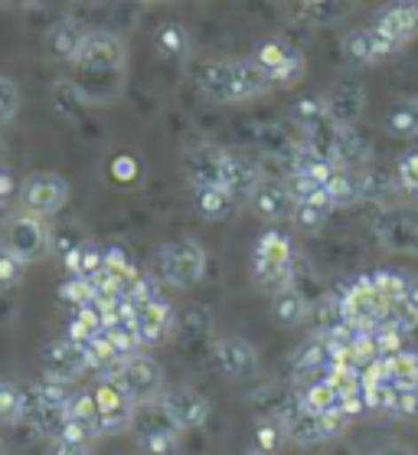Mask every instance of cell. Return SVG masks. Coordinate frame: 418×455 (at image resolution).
<instances>
[{
    "label": "cell",
    "instance_id": "6da1fadb",
    "mask_svg": "<svg viewBox=\"0 0 418 455\" xmlns=\"http://www.w3.org/2000/svg\"><path fill=\"white\" fill-rule=\"evenodd\" d=\"M128 46L108 30H89L75 60L69 62V83L85 105H108L124 92Z\"/></svg>",
    "mask_w": 418,
    "mask_h": 455
},
{
    "label": "cell",
    "instance_id": "7a4b0ae2",
    "mask_svg": "<svg viewBox=\"0 0 418 455\" xmlns=\"http://www.w3.org/2000/svg\"><path fill=\"white\" fill-rule=\"evenodd\" d=\"M196 83L203 89L206 99L219 105H242L256 102L262 95L275 92L272 79L252 56L248 60H209L200 66Z\"/></svg>",
    "mask_w": 418,
    "mask_h": 455
},
{
    "label": "cell",
    "instance_id": "3957f363",
    "mask_svg": "<svg viewBox=\"0 0 418 455\" xmlns=\"http://www.w3.org/2000/svg\"><path fill=\"white\" fill-rule=\"evenodd\" d=\"M252 282L265 295H278V291L297 285V249L295 239L288 236L285 229L268 227L262 236L252 243Z\"/></svg>",
    "mask_w": 418,
    "mask_h": 455
},
{
    "label": "cell",
    "instance_id": "277c9868",
    "mask_svg": "<svg viewBox=\"0 0 418 455\" xmlns=\"http://www.w3.org/2000/svg\"><path fill=\"white\" fill-rule=\"evenodd\" d=\"M209 266L206 246L196 236H180L170 243H161L154 252V272L161 285H170L177 291H190L193 285H200Z\"/></svg>",
    "mask_w": 418,
    "mask_h": 455
},
{
    "label": "cell",
    "instance_id": "5b68a950",
    "mask_svg": "<svg viewBox=\"0 0 418 455\" xmlns=\"http://www.w3.org/2000/svg\"><path fill=\"white\" fill-rule=\"evenodd\" d=\"M396 305L379 295V289L373 285L369 275H359L350 285H343V291L337 295V315L343 324H350L353 331L373 334L379 328H386L389 318H392Z\"/></svg>",
    "mask_w": 418,
    "mask_h": 455
},
{
    "label": "cell",
    "instance_id": "8992f818",
    "mask_svg": "<svg viewBox=\"0 0 418 455\" xmlns=\"http://www.w3.org/2000/svg\"><path fill=\"white\" fill-rule=\"evenodd\" d=\"M131 439L134 445L141 449L144 455H170L184 439V426L174 416V410L161 400H147V403H138L131 419Z\"/></svg>",
    "mask_w": 418,
    "mask_h": 455
},
{
    "label": "cell",
    "instance_id": "52a82bcc",
    "mask_svg": "<svg viewBox=\"0 0 418 455\" xmlns=\"http://www.w3.org/2000/svg\"><path fill=\"white\" fill-rule=\"evenodd\" d=\"M268 416H275L281 433H285V443L291 445H324L340 439L350 429V423H343V419H327V416L314 413L297 394L288 396L285 403Z\"/></svg>",
    "mask_w": 418,
    "mask_h": 455
},
{
    "label": "cell",
    "instance_id": "ba28073f",
    "mask_svg": "<svg viewBox=\"0 0 418 455\" xmlns=\"http://www.w3.org/2000/svg\"><path fill=\"white\" fill-rule=\"evenodd\" d=\"M52 246H56V236H52V227L46 217H36V213H27V210H13L11 217L4 220L0 249L17 256L23 266L43 262L52 252Z\"/></svg>",
    "mask_w": 418,
    "mask_h": 455
},
{
    "label": "cell",
    "instance_id": "9c48e42d",
    "mask_svg": "<svg viewBox=\"0 0 418 455\" xmlns=\"http://www.w3.org/2000/svg\"><path fill=\"white\" fill-rule=\"evenodd\" d=\"M122 387L124 394L131 396L134 403H147V400H161L167 394V377H163V367L157 363V357L147 351H138L131 357H124L118 363V371L108 377Z\"/></svg>",
    "mask_w": 418,
    "mask_h": 455
},
{
    "label": "cell",
    "instance_id": "30bf717a",
    "mask_svg": "<svg viewBox=\"0 0 418 455\" xmlns=\"http://www.w3.org/2000/svg\"><path fill=\"white\" fill-rule=\"evenodd\" d=\"M17 204L36 217H56L69 204V180L56 171H33L17 184Z\"/></svg>",
    "mask_w": 418,
    "mask_h": 455
},
{
    "label": "cell",
    "instance_id": "8fae6325",
    "mask_svg": "<svg viewBox=\"0 0 418 455\" xmlns=\"http://www.w3.org/2000/svg\"><path fill=\"white\" fill-rule=\"evenodd\" d=\"M209 357H213V367L223 373L229 383H245L256 380L262 373V354L252 341H245L239 334H223L216 338L213 347H209Z\"/></svg>",
    "mask_w": 418,
    "mask_h": 455
},
{
    "label": "cell",
    "instance_id": "7c38bea8",
    "mask_svg": "<svg viewBox=\"0 0 418 455\" xmlns=\"http://www.w3.org/2000/svg\"><path fill=\"white\" fill-rule=\"evenodd\" d=\"M373 236L386 252L418 256V213L406 207H383L373 217Z\"/></svg>",
    "mask_w": 418,
    "mask_h": 455
},
{
    "label": "cell",
    "instance_id": "4fadbf2b",
    "mask_svg": "<svg viewBox=\"0 0 418 455\" xmlns=\"http://www.w3.org/2000/svg\"><path fill=\"white\" fill-rule=\"evenodd\" d=\"M252 60L265 69V76L272 79L275 89H295L307 73V60L304 52L295 50L291 43L285 40H265L258 43L256 52H252Z\"/></svg>",
    "mask_w": 418,
    "mask_h": 455
},
{
    "label": "cell",
    "instance_id": "5bb4252c",
    "mask_svg": "<svg viewBox=\"0 0 418 455\" xmlns=\"http://www.w3.org/2000/svg\"><path fill=\"white\" fill-rule=\"evenodd\" d=\"M245 207L252 210L258 220H265V223L278 227V223H291L297 197H295V190H291V184H288V177L265 174L262 180H258L256 190H252V197H248Z\"/></svg>",
    "mask_w": 418,
    "mask_h": 455
},
{
    "label": "cell",
    "instance_id": "9a60e30c",
    "mask_svg": "<svg viewBox=\"0 0 418 455\" xmlns=\"http://www.w3.org/2000/svg\"><path fill=\"white\" fill-rule=\"evenodd\" d=\"M233 161H235V151H225L219 145H196L186 151L184 167L193 187H225L229 190Z\"/></svg>",
    "mask_w": 418,
    "mask_h": 455
},
{
    "label": "cell",
    "instance_id": "2e32d148",
    "mask_svg": "<svg viewBox=\"0 0 418 455\" xmlns=\"http://www.w3.org/2000/svg\"><path fill=\"white\" fill-rule=\"evenodd\" d=\"M92 396H95V406H99V416H102L105 435H122L131 429L138 403L124 394L118 383L108 380V377H99V383L92 387Z\"/></svg>",
    "mask_w": 418,
    "mask_h": 455
},
{
    "label": "cell",
    "instance_id": "e0dca14e",
    "mask_svg": "<svg viewBox=\"0 0 418 455\" xmlns=\"http://www.w3.org/2000/svg\"><path fill=\"white\" fill-rule=\"evenodd\" d=\"M40 373L46 377H56V380H82L89 371V361H85V354L79 351V344L69 341L66 334L62 338H52L40 347Z\"/></svg>",
    "mask_w": 418,
    "mask_h": 455
},
{
    "label": "cell",
    "instance_id": "ac0fdd59",
    "mask_svg": "<svg viewBox=\"0 0 418 455\" xmlns=\"http://www.w3.org/2000/svg\"><path fill=\"white\" fill-rule=\"evenodd\" d=\"M343 52H347V60L357 62V66H379V62L392 60L398 52V46L379 30L376 23H363V27H353V30L343 36Z\"/></svg>",
    "mask_w": 418,
    "mask_h": 455
},
{
    "label": "cell",
    "instance_id": "d6986e66",
    "mask_svg": "<svg viewBox=\"0 0 418 455\" xmlns=\"http://www.w3.org/2000/svg\"><path fill=\"white\" fill-rule=\"evenodd\" d=\"M62 435H72V439L89 445L105 439L102 416H99L92 390H75L72 394V400L66 403V416H62Z\"/></svg>",
    "mask_w": 418,
    "mask_h": 455
},
{
    "label": "cell",
    "instance_id": "ffe728a7",
    "mask_svg": "<svg viewBox=\"0 0 418 455\" xmlns=\"http://www.w3.org/2000/svg\"><path fill=\"white\" fill-rule=\"evenodd\" d=\"M373 23L402 50L418 40V0H389Z\"/></svg>",
    "mask_w": 418,
    "mask_h": 455
},
{
    "label": "cell",
    "instance_id": "44dd1931",
    "mask_svg": "<svg viewBox=\"0 0 418 455\" xmlns=\"http://www.w3.org/2000/svg\"><path fill=\"white\" fill-rule=\"evenodd\" d=\"M327 108L340 128H357V122L367 112V89L357 79H343L327 92Z\"/></svg>",
    "mask_w": 418,
    "mask_h": 455
},
{
    "label": "cell",
    "instance_id": "7402d4cb",
    "mask_svg": "<svg viewBox=\"0 0 418 455\" xmlns=\"http://www.w3.org/2000/svg\"><path fill=\"white\" fill-rule=\"evenodd\" d=\"M163 403L174 410V416L180 419L186 433L190 429H203L209 423V416H213V403L200 390H193V387H170L163 394Z\"/></svg>",
    "mask_w": 418,
    "mask_h": 455
},
{
    "label": "cell",
    "instance_id": "603a6c76",
    "mask_svg": "<svg viewBox=\"0 0 418 455\" xmlns=\"http://www.w3.org/2000/svg\"><path fill=\"white\" fill-rule=\"evenodd\" d=\"M311 315H314V305L307 299V291L301 289V282L285 291H278V295H272V318L281 328H301Z\"/></svg>",
    "mask_w": 418,
    "mask_h": 455
},
{
    "label": "cell",
    "instance_id": "cb8c5ba5",
    "mask_svg": "<svg viewBox=\"0 0 418 455\" xmlns=\"http://www.w3.org/2000/svg\"><path fill=\"white\" fill-rule=\"evenodd\" d=\"M242 207L225 187H193V210L206 223H223Z\"/></svg>",
    "mask_w": 418,
    "mask_h": 455
},
{
    "label": "cell",
    "instance_id": "d4e9b609",
    "mask_svg": "<svg viewBox=\"0 0 418 455\" xmlns=\"http://www.w3.org/2000/svg\"><path fill=\"white\" fill-rule=\"evenodd\" d=\"M105 249L108 246H99V243H89V239H82L75 246L66 249V272H69L72 279H95L105 266Z\"/></svg>",
    "mask_w": 418,
    "mask_h": 455
},
{
    "label": "cell",
    "instance_id": "484cf974",
    "mask_svg": "<svg viewBox=\"0 0 418 455\" xmlns=\"http://www.w3.org/2000/svg\"><path fill=\"white\" fill-rule=\"evenodd\" d=\"M334 161L359 171V167L373 164V148H369V141L359 135L357 128H343L337 138V145H334Z\"/></svg>",
    "mask_w": 418,
    "mask_h": 455
},
{
    "label": "cell",
    "instance_id": "4316f807",
    "mask_svg": "<svg viewBox=\"0 0 418 455\" xmlns=\"http://www.w3.org/2000/svg\"><path fill=\"white\" fill-rule=\"evenodd\" d=\"M85 27H79V23H72V20H62L56 23L50 30V36H46V50H50L52 60H59V62H72L75 60V52H79L82 40H85Z\"/></svg>",
    "mask_w": 418,
    "mask_h": 455
},
{
    "label": "cell",
    "instance_id": "83f0119b",
    "mask_svg": "<svg viewBox=\"0 0 418 455\" xmlns=\"http://www.w3.org/2000/svg\"><path fill=\"white\" fill-rule=\"evenodd\" d=\"M291 122H295L297 135H307L320 124L334 122L330 108H327V95H304L301 102H295L291 105Z\"/></svg>",
    "mask_w": 418,
    "mask_h": 455
},
{
    "label": "cell",
    "instance_id": "f1b7e54d",
    "mask_svg": "<svg viewBox=\"0 0 418 455\" xmlns=\"http://www.w3.org/2000/svg\"><path fill=\"white\" fill-rule=\"evenodd\" d=\"M386 132L392 138H418V95H408V99H398L386 115Z\"/></svg>",
    "mask_w": 418,
    "mask_h": 455
},
{
    "label": "cell",
    "instance_id": "f546056e",
    "mask_svg": "<svg viewBox=\"0 0 418 455\" xmlns=\"http://www.w3.org/2000/svg\"><path fill=\"white\" fill-rule=\"evenodd\" d=\"M396 194L408 204H418V151H406L396 161V174H392Z\"/></svg>",
    "mask_w": 418,
    "mask_h": 455
},
{
    "label": "cell",
    "instance_id": "4dcf8cb0",
    "mask_svg": "<svg viewBox=\"0 0 418 455\" xmlns=\"http://www.w3.org/2000/svg\"><path fill=\"white\" fill-rule=\"evenodd\" d=\"M0 426H23V383L0 377Z\"/></svg>",
    "mask_w": 418,
    "mask_h": 455
},
{
    "label": "cell",
    "instance_id": "1f68e13d",
    "mask_svg": "<svg viewBox=\"0 0 418 455\" xmlns=\"http://www.w3.org/2000/svg\"><path fill=\"white\" fill-rule=\"evenodd\" d=\"M330 213H334V207H330L327 200H297L291 223H295L297 229H304V233H317V229L330 220Z\"/></svg>",
    "mask_w": 418,
    "mask_h": 455
},
{
    "label": "cell",
    "instance_id": "d6a6232c",
    "mask_svg": "<svg viewBox=\"0 0 418 455\" xmlns=\"http://www.w3.org/2000/svg\"><path fill=\"white\" fill-rule=\"evenodd\" d=\"M20 108H23L20 85L13 83L7 73H0V132H7L20 118Z\"/></svg>",
    "mask_w": 418,
    "mask_h": 455
},
{
    "label": "cell",
    "instance_id": "836d02e7",
    "mask_svg": "<svg viewBox=\"0 0 418 455\" xmlns=\"http://www.w3.org/2000/svg\"><path fill=\"white\" fill-rule=\"evenodd\" d=\"M157 46H161L163 56L184 60V56H190V33L180 23H163L161 33H157Z\"/></svg>",
    "mask_w": 418,
    "mask_h": 455
},
{
    "label": "cell",
    "instance_id": "e575fe53",
    "mask_svg": "<svg viewBox=\"0 0 418 455\" xmlns=\"http://www.w3.org/2000/svg\"><path fill=\"white\" fill-rule=\"evenodd\" d=\"M281 443H285V433H281L278 419H275V416H265V419L256 426V449H262V452H268V455H275Z\"/></svg>",
    "mask_w": 418,
    "mask_h": 455
},
{
    "label": "cell",
    "instance_id": "d590c367",
    "mask_svg": "<svg viewBox=\"0 0 418 455\" xmlns=\"http://www.w3.org/2000/svg\"><path fill=\"white\" fill-rule=\"evenodd\" d=\"M30 269V266H23L20 259L11 256L7 249H0V291H11L17 289L23 282V272Z\"/></svg>",
    "mask_w": 418,
    "mask_h": 455
},
{
    "label": "cell",
    "instance_id": "8d00e7d4",
    "mask_svg": "<svg viewBox=\"0 0 418 455\" xmlns=\"http://www.w3.org/2000/svg\"><path fill=\"white\" fill-rule=\"evenodd\" d=\"M95 445L89 443H79V439H72V435H52L46 439V455H92Z\"/></svg>",
    "mask_w": 418,
    "mask_h": 455
},
{
    "label": "cell",
    "instance_id": "74e56055",
    "mask_svg": "<svg viewBox=\"0 0 418 455\" xmlns=\"http://www.w3.org/2000/svg\"><path fill=\"white\" fill-rule=\"evenodd\" d=\"M398 305H402L408 315H415V318H418V275H408V279H406V295H402V301H398Z\"/></svg>",
    "mask_w": 418,
    "mask_h": 455
},
{
    "label": "cell",
    "instance_id": "f35d334b",
    "mask_svg": "<svg viewBox=\"0 0 418 455\" xmlns=\"http://www.w3.org/2000/svg\"><path fill=\"white\" fill-rule=\"evenodd\" d=\"M373 455H418V452L406 443H383Z\"/></svg>",
    "mask_w": 418,
    "mask_h": 455
},
{
    "label": "cell",
    "instance_id": "ab89813d",
    "mask_svg": "<svg viewBox=\"0 0 418 455\" xmlns=\"http://www.w3.org/2000/svg\"><path fill=\"white\" fill-rule=\"evenodd\" d=\"M13 194H17V187H13V177L7 174L4 167H0V207H4V204L13 197Z\"/></svg>",
    "mask_w": 418,
    "mask_h": 455
},
{
    "label": "cell",
    "instance_id": "60d3db41",
    "mask_svg": "<svg viewBox=\"0 0 418 455\" xmlns=\"http://www.w3.org/2000/svg\"><path fill=\"white\" fill-rule=\"evenodd\" d=\"M239 455H268V452H262V449H256V445H252V449H242Z\"/></svg>",
    "mask_w": 418,
    "mask_h": 455
},
{
    "label": "cell",
    "instance_id": "b9f144b4",
    "mask_svg": "<svg viewBox=\"0 0 418 455\" xmlns=\"http://www.w3.org/2000/svg\"><path fill=\"white\" fill-rule=\"evenodd\" d=\"M0 455H7V443L4 439H0Z\"/></svg>",
    "mask_w": 418,
    "mask_h": 455
},
{
    "label": "cell",
    "instance_id": "7bdbcfd3",
    "mask_svg": "<svg viewBox=\"0 0 418 455\" xmlns=\"http://www.w3.org/2000/svg\"><path fill=\"white\" fill-rule=\"evenodd\" d=\"M138 4H163V0H138Z\"/></svg>",
    "mask_w": 418,
    "mask_h": 455
},
{
    "label": "cell",
    "instance_id": "ee69618b",
    "mask_svg": "<svg viewBox=\"0 0 418 455\" xmlns=\"http://www.w3.org/2000/svg\"><path fill=\"white\" fill-rule=\"evenodd\" d=\"M301 4H324V0H301Z\"/></svg>",
    "mask_w": 418,
    "mask_h": 455
}]
</instances>
